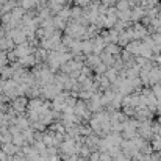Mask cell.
I'll return each instance as SVG.
<instances>
[{
  "instance_id": "cell-1",
  "label": "cell",
  "mask_w": 161,
  "mask_h": 161,
  "mask_svg": "<svg viewBox=\"0 0 161 161\" xmlns=\"http://www.w3.org/2000/svg\"><path fill=\"white\" fill-rule=\"evenodd\" d=\"M34 2H36V0H24V6L25 8H30V6L34 5Z\"/></svg>"
}]
</instances>
